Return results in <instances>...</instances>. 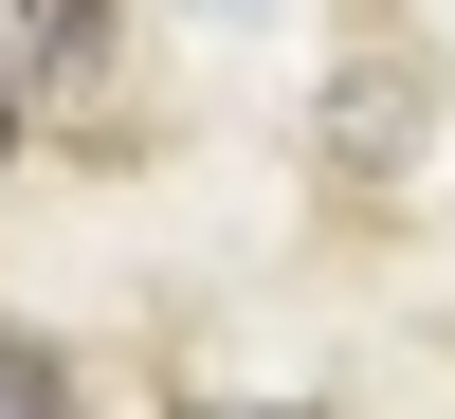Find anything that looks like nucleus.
Here are the masks:
<instances>
[{
    "label": "nucleus",
    "instance_id": "f257e3e1",
    "mask_svg": "<svg viewBox=\"0 0 455 419\" xmlns=\"http://www.w3.org/2000/svg\"><path fill=\"white\" fill-rule=\"evenodd\" d=\"M109 55V0H0V92H73Z\"/></svg>",
    "mask_w": 455,
    "mask_h": 419
},
{
    "label": "nucleus",
    "instance_id": "f03ea898",
    "mask_svg": "<svg viewBox=\"0 0 455 419\" xmlns=\"http://www.w3.org/2000/svg\"><path fill=\"white\" fill-rule=\"evenodd\" d=\"M0 419H92V401H73L55 347H19V328H0Z\"/></svg>",
    "mask_w": 455,
    "mask_h": 419
},
{
    "label": "nucleus",
    "instance_id": "7ed1b4c3",
    "mask_svg": "<svg viewBox=\"0 0 455 419\" xmlns=\"http://www.w3.org/2000/svg\"><path fill=\"white\" fill-rule=\"evenodd\" d=\"M401 128H419V92H401V73H364V92H347V165H401Z\"/></svg>",
    "mask_w": 455,
    "mask_h": 419
},
{
    "label": "nucleus",
    "instance_id": "20e7f679",
    "mask_svg": "<svg viewBox=\"0 0 455 419\" xmlns=\"http://www.w3.org/2000/svg\"><path fill=\"white\" fill-rule=\"evenodd\" d=\"M219 419H310V401H219Z\"/></svg>",
    "mask_w": 455,
    "mask_h": 419
},
{
    "label": "nucleus",
    "instance_id": "39448f33",
    "mask_svg": "<svg viewBox=\"0 0 455 419\" xmlns=\"http://www.w3.org/2000/svg\"><path fill=\"white\" fill-rule=\"evenodd\" d=\"M0 165H19V92H0Z\"/></svg>",
    "mask_w": 455,
    "mask_h": 419
}]
</instances>
